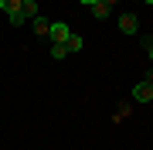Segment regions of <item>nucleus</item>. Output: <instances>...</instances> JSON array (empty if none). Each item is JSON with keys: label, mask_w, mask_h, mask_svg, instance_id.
Listing matches in <instances>:
<instances>
[{"label": "nucleus", "mask_w": 153, "mask_h": 150, "mask_svg": "<svg viewBox=\"0 0 153 150\" xmlns=\"http://www.w3.org/2000/svg\"><path fill=\"white\" fill-rule=\"evenodd\" d=\"M21 10H24V17H31V21H34V17H38V4H34V0H24Z\"/></svg>", "instance_id": "obj_7"}, {"label": "nucleus", "mask_w": 153, "mask_h": 150, "mask_svg": "<svg viewBox=\"0 0 153 150\" xmlns=\"http://www.w3.org/2000/svg\"><path fill=\"white\" fill-rule=\"evenodd\" d=\"M48 38H51V45H65V41L71 38V28H68L65 21H55V24L48 28Z\"/></svg>", "instance_id": "obj_1"}, {"label": "nucleus", "mask_w": 153, "mask_h": 150, "mask_svg": "<svg viewBox=\"0 0 153 150\" xmlns=\"http://www.w3.org/2000/svg\"><path fill=\"white\" fill-rule=\"evenodd\" d=\"M143 45H146V51H150V58H153V41L146 38V41H143Z\"/></svg>", "instance_id": "obj_11"}, {"label": "nucleus", "mask_w": 153, "mask_h": 150, "mask_svg": "<svg viewBox=\"0 0 153 150\" xmlns=\"http://www.w3.org/2000/svg\"><path fill=\"white\" fill-rule=\"evenodd\" d=\"M48 28H51V21H44V17L38 14V17H34V31H38L41 34V38H48Z\"/></svg>", "instance_id": "obj_6"}, {"label": "nucleus", "mask_w": 153, "mask_h": 150, "mask_svg": "<svg viewBox=\"0 0 153 150\" xmlns=\"http://www.w3.org/2000/svg\"><path fill=\"white\" fill-rule=\"evenodd\" d=\"M21 4H24V0H0V7H4V14H7V17L21 10Z\"/></svg>", "instance_id": "obj_5"}, {"label": "nucleus", "mask_w": 153, "mask_h": 150, "mask_svg": "<svg viewBox=\"0 0 153 150\" xmlns=\"http://www.w3.org/2000/svg\"><path fill=\"white\" fill-rule=\"evenodd\" d=\"M78 4H85V7H92V4H95V0H78Z\"/></svg>", "instance_id": "obj_12"}, {"label": "nucleus", "mask_w": 153, "mask_h": 150, "mask_svg": "<svg viewBox=\"0 0 153 150\" xmlns=\"http://www.w3.org/2000/svg\"><path fill=\"white\" fill-rule=\"evenodd\" d=\"M7 21H10V24H14V28H21V24H24V21H27V17H24V10H17V14H10V17H7Z\"/></svg>", "instance_id": "obj_10"}, {"label": "nucleus", "mask_w": 153, "mask_h": 150, "mask_svg": "<svg viewBox=\"0 0 153 150\" xmlns=\"http://www.w3.org/2000/svg\"><path fill=\"white\" fill-rule=\"evenodd\" d=\"M109 7H112V4H109V0H95V4H92V7H88V10H92L95 17H109Z\"/></svg>", "instance_id": "obj_4"}, {"label": "nucleus", "mask_w": 153, "mask_h": 150, "mask_svg": "<svg viewBox=\"0 0 153 150\" xmlns=\"http://www.w3.org/2000/svg\"><path fill=\"white\" fill-rule=\"evenodd\" d=\"M109 4H112V0H109Z\"/></svg>", "instance_id": "obj_14"}, {"label": "nucleus", "mask_w": 153, "mask_h": 150, "mask_svg": "<svg viewBox=\"0 0 153 150\" xmlns=\"http://www.w3.org/2000/svg\"><path fill=\"white\" fill-rule=\"evenodd\" d=\"M136 28H140L136 14H123V17H119V31H123V34H136Z\"/></svg>", "instance_id": "obj_3"}, {"label": "nucleus", "mask_w": 153, "mask_h": 150, "mask_svg": "<svg viewBox=\"0 0 153 150\" xmlns=\"http://www.w3.org/2000/svg\"><path fill=\"white\" fill-rule=\"evenodd\" d=\"M133 99H136V102H150L153 99V82H146V78L136 82V85H133Z\"/></svg>", "instance_id": "obj_2"}, {"label": "nucleus", "mask_w": 153, "mask_h": 150, "mask_svg": "<svg viewBox=\"0 0 153 150\" xmlns=\"http://www.w3.org/2000/svg\"><path fill=\"white\" fill-rule=\"evenodd\" d=\"M146 4H153V0H146Z\"/></svg>", "instance_id": "obj_13"}, {"label": "nucleus", "mask_w": 153, "mask_h": 150, "mask_svg": "<svg viewBox=\"0 0 153 150\" xmlns=\"http://www.w3.org/2000/svg\"><path fill=\"white\" fill-rule=\"evenodd\" d=\"M65 48L68 51H82V34H71V38L65 41Z\"/></svg>", "instance_id": "obj_8"}, {"label": "nucleus", "mask_w": 153, "mask_h": 150, "mask_svg": "<svg viewBox=\"0 0 153 150\" xmlns=\"http://www.w3.org/2000/svg\"><path fill=\"white\" fill-rule=\"evenodd\" d=\"M65 55H68V48H65V45H51V58H55V61H61Z\"/></svg>", "instance_id": "obj_9"}]
</instances>
